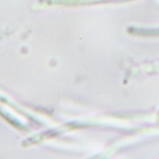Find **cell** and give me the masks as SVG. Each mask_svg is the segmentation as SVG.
Masks as SVG:
<instances>
[{"label": "cell", "instance_id": "7a4b0ae2", "mask_svg": "<svg viewBox=\"0 0 159 159\" xmlns=\"http://www.w3.org/2000/svg\"><path fill=\"white\" fill-rule=\"evenodd\" d=\"M128 32L133 35L142 37H159V28L156 29H141V28H128Z\"/></svg>", "mask_w": 159, "mask_h": 159}, {"label": "cell", "instance_id": "6da1fadb", "mask_svg": "<svg viewBox=\"0 0 159 159\" xmlns=\"http://www.w3.org/2000/svg\"><path fill=\"white\" fill-rule=\"evenodd\" d=\"M134 0H39V3L49 6H89L105 3H125Z\"/></svg>", "mask_w": 159, "mask_h": 159}, {"label": "cell", "instance_id": "3957f363", "mask_svg": "<svg viewBox=\"0 0 159 159\" xmlns=\"http://www.w3.org/2000/svg\"><path fill=\"white\" fill-rule=\"evenodd\" d=\"M53 134H51L50 132H43V133H40V134H37V135H34L31 138H28L24 143L23 145L25 146H28V145H32V144H36V143H39L40 141L44 140L45 138H49L51 136H52Z\"/></svg>", "mask_w": 159, "mask_h": 159}, {"label": "cell", "instance_id": "277c9868", "mask_svg": "<svg viewBox=\"0 0 159 159\" xmlns=\"http://www.w3.org/2000/svg\"><path fill=\"white\" fill-rule=\"evenodd\" d=\"M0 114L2 115V117H3V118H5L10 124H11L12 126H14L16 128L22 129V131H28V128H27L26 127H24V126H23L20 122H18L16 119H13L8 112L4 111V110H2V109H0Z\"/></svg>", "mask_w": 159, "mask_h": 159}]
</instances>
